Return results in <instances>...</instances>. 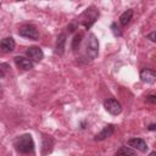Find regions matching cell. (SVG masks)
Here are the masks:
<instances>
[{"instance_id": "cell-1", "label": "cell", "mask_w": 156, "mask_h": 156, "mask_svg": "<svg viewBox=\"0 0 156 156\" xmlns=\"http://www.w3.org/2000/svg\"><path fill=\"white\" fill-rule=\"evenodd\" d=\"M13 146L20 154H30L34 151V141L30 134H23L13 140Z\"/></svg>"}, {"instance_id": "cell-2", "label": "cell", "mask_w": 156, "mask_h": 156, "mask_svg": "<svg viewBox=\"0 0 156 156\" xmlns=\"http://www.w3.org/2000/svg\"><path fill=\"white\" fill-rule=\"evenodd\" d=\"M98 17H99V11L94 7V6H90V7H88L82 15H80V17H79V22H80V24H83L87 29H89L94 23H95V21L98 20Z\"/></svg>"}, {"instance_id": "cell-3", "label": "cell", "mask_w": 156, "mask_h": 156, "mask_svg": "<svg viewBox=\"0 0 156 156\" xmlns=\"http://www.w3.org/2000/svg\"><path fill=\"white\" fill-rule=\"evenodd\" d=\"M85 52L89 56V58H91V60L98 57V54H99V41H98V38L95 37V34H93V33L89 35Z\"/></svg>"}, {"instance_id": "cell-4", "label": "cell", "mask_w": 156, "mask_h": 156, "mask_svg": "<svg viewBox=\"0 0 156 156\" xmlns=\"http://www.w3.org/2000/svg\"><path fill=\"white\" fill-rule=\"evenodd\" d=\"M18 34L23 38H28V39H33V40H38L39 39V32L38 29L32 26V24H26L23 27L20 28Z\"/></svg>"}, {"instance_id": "cell-5", "label": "cell", "mask_w": 156, "mask_h": 156, "mask_svg": "<svg viewBox=\"0 0 156 156\" xmlns=\"http://www.w3.org/2000/svg\"><path fill=\"white\" fill-rule=\"evenodd\" d=\"M104 107L107 112H110L111 115H119L122 112V105L119 104V101H117L116 99H106L104 101Z\"/></svg>"}, {"instance_id": "cell-6", "label": "cell", "mask_w": 156, "mask_h": 156, "mask_svg": "<svg viewBox=\"0 0 156 156\" xmlns=\"http://www.w3.org/2000/svg\"><path fill=\"white\" fill-rule=\"evenodd\" d=\"M26 54H27L28 58L32 62H39L43 58V56H44L43 50L40 48H38V46H30V48H28L27 51H26Z\"/></svg>"}, {"instance_id": "cell-7", "label": "cell", "mask_w": 156, "mask_h": 156, "mask_svg": "<svg viewBox=\"0 0 156 156\" xmlns=\"http://www.w3.org/2000/svg\"><path fill=\"white\" fill-rule=\"evenodd\" d=\"M140 79L144 83L152 84L156 80V72L154 69H150V68H143L140 71Z\"/></svg>"}, {"instance_id": "cell-8", "label": "cell", "mask_w": 156, "mask_h": 156, "mask_svg": "<svg viewBox=\"0 0 156 156\" xmlns=\"http://www.w3.org/2000/svg\"><path fill=\"white\" fill-rule=\"evenodd\" d=\"M15 63L17 65V67H20L23 71H30L33 68V62L24 56H16Z\"/></svg>"}, {"instance_id": "cell-9", "label": "cell", "mask_w": 156, "mask_h": 156, "mask_svg": "<svg viewBox=\"0 0 156 156\" xmlns=\"http://www.w3.org/2000/svg\"><path fill=\"white\" fill-rule=\"evenodd\" d=\"M113 133H115V126H113V124H107V126H105V127L102 128V130H101L99 134L95 135L94 139H95L96 141H101V140H105V139H107L108 136H111Z\"/></svg>"}, {"instance_id": "cell-10", "label": "cell", "mask_w": 156, "mask_h": 156, "mask_svg": "<svg viewBox=\"0 0 156 156\" xmlns=\"http://www.w3.org/2000/svg\"><path fill=\"white\" fill-rule=\"evenodd\" d=\"M128 145H129L130 147L135 149V150L141 151V152H145V151L147 150V145H146L145 140L141 139V138H133V139H129Z\"/></svg>"}, {"instance_id": "cell-11", "label": "cell", "mask_w": 156, "mask_h": 156, "mask_svg": "<svg viewBox=\"0 0 156 156\" xmlns=\"http://www.w3.org/2000/svg\"><path fill=\"white\" fill-rule=\"evenodd\" d=\"M15 45H16V43H15L13 38H11V37H7V38H4V39L0 40V50L4 51V52L13 51Z\"/></svg>"}, {"instance_id": "cell-12", "label": "cell", "mask_w": 156, "mask_h": 156, "mask_svg": "<svg viewBox=\"0 0 156 156\" xmlns=\"http://www.w3.org/2000/svg\"><path fill=\"white\" fill-rule=\"evenodd\" d=\"M65 46H66V34L62 33L57 37L56 40V48H55V52L57 55H62L65 52Z\"/></svg>"}, {"instance_id": "cell-13", "label": "cell", "mask_w": 156, "mask_h": 156, "mask_svg": "<svg viewBox=\"0 0 156 156\" xmlns=\"http://www.w3.org/2000/svg\"><path fill=\"white\" fill-rule=\"evenodd\" d=\"M52 145H54V139L51 136L44 135L43 136V154H49L52 150Z\"/></svg>"}, {"instance_id": "cell-14", "label": "cell", "mask_w": 156, "mask_h": 156, "mask_svg": "<svg viewBox=\"0 0 156 156\" xmlns=\"http://www.w3.org/2000/svg\"><path fill=\"white\" fill-rule=\"evenodd\" d=\"M132 18H133V10L129 9V10H127V11H124V12L119 16V23H121L122 26H127V24L130 23Z\"/></svg>"}, {"instance_id": "cell-15", "label": "cell", "mask_w": 156, "mask_h": 156, "mask_svg": "<svg viewBox=\"0 0 156 156\" xmlns=\"http://www.w3.org/2000/svg\"><path fill=\"white\" fill-rule=\"evenodd\" d=\"M82 38H83V34L82 33H78L74 35L73 40H72V50H77L79 48V44L82 41Z\"/></svg>"}, {"instance_id": "cell-16", "label": "cell", "mask_w": 156, "mask_h": 156, "mask_svg": "<svg viewBox=\"0 0 156 156\" xmlns=\"http://www.w3.org/2000/svg\"><path fill=\"white\" fill-rule=\"evenodd\" d=\"M116 155H130V156H133V155H135V151L133 149L127 147V146H122L119 150H117Z\"/></svg>"}, {"instance_id": "cell-17", "label": "cell", "mask_w": 156, "mask_h": 156, "mask_svg": "<svg viewBox=\"0 0 156 156\" xmlns=\"http://www.w3.org/2000/svg\"><path fill=\"white\" fill-rule=\"evenodd\" d=\"M111 29H112V33H113L116 37H121V35H122V30H121L119 26H118L116 22H113V23L111 24Z\"/></svg>"}, {"instance_id": "cell-18", "label": "cell", "mask_w": 156, "mask_h": 156, "mask_svg": "<svg viewBox=\"0 0 156 156\" xmlns=\"http://www.w3.org/2000/svg\"><path fill=\"white\" fill-rule=\"evenodd\" d=\"M146 101L150 104H156V96L155 95H147L146 96Z\"/></svg>"}, {"instance_id": "cell-19", "label": "cell", "mask_w": 156, "mask_h": 156, "mask_svg": "<svg viewBox=\"0 0 156 156\" xmlns=\"http://www.w3.org/2000/svg\"><path fill=\"white\" fill-rule=\"evenodd\" d=\"M6 65H0V77H2L4 74H5V72H6Z\"/></svg>"}, {"instance_id": "cell-20", "label": "cell", "mask_w": 156, "mask_h": 156, "mask_svg": "<svg viewBox=\"0 0 156 156\" xmlns=\"http://www.w3.org/2000/svg\"><path fill=\"white\" fill-rule=\"evenodd\" d=\"M147 38H149L151 41H155V40H156V39H155V32H151V33L147 35Z\"/></svg>"}, {"instance_id": "cell-21", "label": "cell", "mask_w": 156, "mask_h": 156, "mask_svg": "<svg viewBox=\"0 0 156 156\" xmlns=\"http://www.w3.org/2000/svg\"><path fill=\"white\" fill-rule=\"evenodd\" d=\"M149 129H150V130H155V129H156V126H155L154 123H151V124L149 126Z\"/></svg>"}, {"instance_id": "cell-22", "label": "cell", "mask_w": 156, "mask_h": 156, "mask_svg": "<svg viewBox=\"0 0 156 156\" xmlns=\"http://www.w3.org/2000/svg\"><path fill=\"white\" fill-rule=\"evenodd\" d=\"M17 1H24V0H17Z\"/></svg>"}]
</instances>
